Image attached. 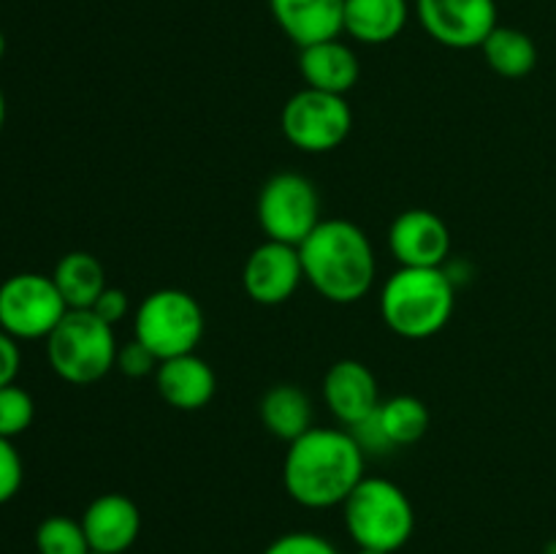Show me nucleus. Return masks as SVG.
Wrapping results in <instances>:
<instances>
[{
  "instance_id": "obj_1",
  "label": "nucleus",
  "mask_w": 556,
  "mask_h": 554,
  "mask_svg": "<svg viewBox=\"0 0 556 554\" xmlns=\"http://www.w3.org/2000/svg\"><path fill=\"white\" fill-rule=\"evenodd\" d=\"M367 454L351 429L313 427L288 443L282 462V483L293 503L304 508H334L364 478Z\"/></svg>"
},
{
  "instance_id": "obj_2",
  "label": "nucleus",
  "mask_w": 556,
  "mask_h": 554,
  "mask_svg": "<svg viewBox=\"0 0 556 554\" xmlns=\"http://www.w3.org/2000/svg\"><path fill=\"white\" fill-rule=\"evenodd\" d=\"M304 280L334 304L364 299L378 275V259L362 226L342 217H329L299 244Z\"/></svg>"
},
{
  "instance_id": "obj_3",
  "label": "nucleus",
  "mask_w": 556,
  "mask_h": 554,
  "mask_svg": "<svg viewBox=\"0 0 556 554\" xmlns=\"http://www.w3.org/2000/svg\"><path fill=\"white\" fill-rule=\"evenodd\" d=\"M454 307V280L443 266H400L380 291L386 326L407 340H427L443 331Z\"/></svg>"
},
{
  "instance_id": "obj_4",
  "label": "nucleus",
  "mask_w": 556,
  "mask_h": 554,
  "mask_svg": "<svg viewBox=\"0 0 556 554\" xmlns=\"http://www.w3.org/2000/svg\"><path fill=\"white\" fill-rule=\"evenodd\" d=\"M348 536L358 549L400 552L416 530V508L402 487L389 478L364 476L342 503Z\"/></svg>"
},
{
  "instance_id": "obj_5",
  "label": "nucleus",
  "mask_w": 556,
  "mask_h": 554,
  "mask_svg": "<svg viewBox=\"0 0 556 554\" xmlns=\"http://www.w3.org/2000/svg\"><path fill=\"white\" fill-rule=\"evenodd\" d=\"M114 326L98 318L92 310H68L52 335L47 337V358L58 378L74 386L101 380L117 362Z\"/></svg>"
},
{
  "instance_id": "obj_6",
  "label": "nucleus",
  "mask_w": 556,
  "mask_h": 554,
  "mask_svg": "<svg viewBox=\"0 0 556 554\" xmlns=\"http://www.w3.org/2000/svg\"><path fill=\"white\" fill-rule=\"evenodd\" d=\"M134 337L150 348L157 362L195 353L204 337V310L193 293L179 288L152 291L136 307Z\"/></svg>"
},
{
  "instance_id": "obj_7",
  "label": "nucleus",
  "mask_w": 556,
  "mask_h": 554,
  "mask_svg": "<svg viewBox=\"0 0 556 554\" xmlns=\"http://www.w3.org/2000/svg\"><path fill=\"white\" fill-rule=\"evenodd\" d=\"M255 215L266 239L296 244V248L324 221L318 188L313 179L296 172H280L266 179L258 193Z\"/></svg>"
},
{
  "instance_id": "obj_8",
  "label": "nucleus",
  "mask_w": 556,
  "mask_h": 554,
  "mask_svg": "<svg viewBox=\"0 0 556 554\" xmlns=\"http://www.w3.org/2000/svg\"><path fill=\"white\" fill-rule=\"evenodd\" d=\"M280 128L296 150L313 152V155L331 152L351 134V103L345 101V96L304 87V90L293 92L282 106Z\"/></svg>"
},
{
  "instance_id": "obj_9",
  "label": "nucleus",
  "mask_w": 556,
  "mask_h": 554,
  "mask_svg": "<svg viewBox=\"0 0 556 554\" xmlns=\"http://www.w3.org/2000/svg\"><path fill=\"white\" fill-rule=\"evenodd\" d=\"M68 313L52 275L20 272L0 286V329L14 340H41Z\"/></svg>"
},
{
  "instance_id": "obj_10",
  "label": "nucleus",
  "mask_w": 556,
  "mask_h": 554,
  "mask_svg": "<svg viewBox=\"0 0 556 554\" xmlns=\"http://www.w3.org/2000/svg\"><path fill=\"white\" fill-rule=\"evenodd\" d=\"M424 30L448 49H476L500 25L497 0H416Z\"/></svg>"
},
{
  "instance_id": "obj_11",
  "label": "nucleus",
  "mask_w": 556,
  "mask_h": 554,
  "mask_svg": "<svg viewBox=\"0 0 556 554\" xmlns=\"http://www.w3.org/2000/svg\"><path fill=\"white\" fill-rule=\"evenodd\" d=\"M304 269L296 244L266 239L244 261L242 286L255 304L275 307L288 302L302 286Z\"/></svg>"
},
{
  "instance_id": "obj_12",
  "label": "nucleus",
  "mask_w": 556,
  "mask_h": 554,
  "mask_svg": "<svg viewBox=\"0 0 556 554\" xmlns=\"http://www.w3.org/2000/svg\"><path fill=\"white\" fill-rule=\"evenodd\" d=\"M324 400L331 416L345 429L367 421L383 402L372 369L358 358H340L331 364L324 378Z\"/></svg>"
},
{
  "instance_id": "obj_13",
  "label": "nucleus",
  "mask_w": 556,
  "mask_h": 554,
  "mask_svg": "<svg viewBox=\"0 0 556 554\" xmlns=\"http://www.w3.org/2000/svg\"><path fill=\"white\" fill-rule=\"evenodd\" d=\"M389 248L400 266H443L451 253V231L432 210H405L389 228Z\"/></svg>"
},
{
  "instance_id": "obj_14",
  "label": "nucleus",
  "mask_w": 556,
  "mask_h": 554,
  "mask_svg": "<svg viewBox=\"0 0 556 554\" xmlns=\"http://www.w3.org/2000/svg\"><path fill=\"white\" fill-rule=\"evenodd\" d=\"M79 521L85 527L90 552L98 554H125L141 532L139 505L119 492L98 494Z\"/></svg>"
},
{
  "instance_id": "obj_15",
  "label": "nucleus",
  "mask_w": 556,
  "mask_h": 554,
  "mask_svg": "<svg viewBox=\"0 0 556 554\" xmlns=\"http://www.w3.org/2000/svg\"><path fill=\"white\" fill-rule=\"evenodd\" d=\"M269 11L299 49L345 33V0H269Z\"/></svg>"
},
{
  "instance_id": "obj_16",
  "label": "nucleus",
  "mask_w": 556,
  "mask_h": 554,
  "mask_svg": "<svg viewBox=\"0 0 556 554\" xmlns=\"http://www.w3.org/2000/svg\"><path fill=\"white\" fill-rule=\"evenodd\" d=\"M155 386L163 402L177 411H201L217 391L215 369L195 353L166 358L155 369Z\"/></svg>"
},
{
  "instance_id": "obj_17",
  "label": "nucleus",
  "mask_w": 556,
  "mask_h": 554,
  "mask_svg": "<svg viewBox=\"0 0 556 554\" xmlns=\"http://www.w3.org/2000/svg\"><path fill=\"white\" fill-rule=\"evenodd\" d=\"M299 71H302L307 87L320 92H334V96L351 92L362 76L356 52L340 38L299 49Z\"/></svg>"
},
{
  "instance_id": "obj_18",
  "label": "nucleus",
  "mask_w": 556,
  "mask_h": 554,
  "mask_svg": "<svg viewBox=\"0 0 556 554\" xmlns=\"http://www.w3.org/2000/svg\"><path fill=\"white\" fill-rule=\"evenodd\" d=\"M407 0H345V33L358 43L380 47L405 30Z\"/></svg>"
},
{
  "instance_id": "obj_19",
  "label": "nucleus",
  "mask_w": 556,
  "mask_h": 554,
  "mask_svg": "<svg viewBox=\"0 0 556 554\" xmlns=\"http://www.w3.org/2000/svg\"><path fill=\"white\" fill-rule=\"evenodd\" d=\"M261 421L269 429V435H275L277 440H286L293 443L296 438H302L307 429H313V400L307 396V391H302L293 383H277L261 396Z\"/></svg>"
},
{
  "instance_id": "obj_20",
  "label": "nucleus",
  "mask_w": 556,
  "mask_h": 554,
  "mask_svg": "<svg viewBox=\"0 0 556 554\" xmlns=\"http://www.w3.org/2000/svg\"><path fill=\"white\" fill-rule=\"evenodd\" d=\"M52 280L68 310H92L98 297L109 288L103 264L85 250L65 253L54 266Z\"/></svg>"
},
{
  "instance_id": "obj_21",
  "label": "nucleus",
  "mask_w": 556,
  "mask_h": 554,
  "mask_svg": "<svg viewBox=\"0 0 556 554\" xmlns=\"http://www.w3.org/2000/svg\"><path fill=\"white\" fill-rule=\"evenodd\" d=\"M481 52L489 68L505 79H521V76L532 74L538 65L535 41L519 27L497 25L481 43Z\"/></svg>"
},
{
  "instance_id": "obj_22",
  "label": "nucleus",
  "mask_w": 556,
  "mask_h": 554,
  "mask_svg": "<svg viewBox=\"0 0 556 554\" xmlns=\"http://www.w3.org/2000/svg\"><path fill=\"white\" fill-rule=\"evenodd\" d=\"M380 429H383L386 440L391 443V449H402V445H413L427 435L429 421V407L424 405L418 396L400 394L391 396V400L380 402V407L375 411Z\"/></svg>"
},
{
  "instance_id": "obj_23",
  "label": "nucleus",
  "mask_w": 556,
  "mask_h": 554,
  "mask_svg": "<svg viewBox=\"0 0 556 554\" xmlns=\"http://www.w3.org/2000/svg\"><path fill=\"white\" fill-rule=\"evenodd\" d=\"M38 554H90L85 527L71 516H47L36 530Z\"/></svg>"
},
{
  "instance_id": "obj_24",
  "label": "nucleus",
  "mask_w": 556,
  "mask_h": 554,
  "mask_svg": "<svg viewBox=\"0 0 556 554\" xmlns=\"http://www.w3.org/2000/svg\"><path fill=\"white\" fill-rule=\"evenodd\" d=\"M36 418V402L20 386L9 383L0 389V438L14 440Z\"/></svg>"
},
{
  "instance_id": "obj_25",
  "label": "nucleus",
  "mask_w": 556,
  "mask_h": 554,
  "mask_svg": "<svg viewBox=\"0 0 556 554\" xmlns=\"http://www.w3.org/2000/svg\"><path fill=\"white\" fill-rule=\"evenodd\" d=\"M264 554H340V549L318 532H286L275 538Z\"/></svg>"
},
{
  "instance_id": "obj_26",
  "label": "nucleus",
  "mask_w": 556,
  "mask_h": 554,
  "mask_svg": "<svg viewBox=\"0 0 556 554\" xmlns=\"http://www.w3.org/2000/svg\"><path fill=\"white\" fill-rule=\"evenodd\" d=\"M157 364L161 362L152 356L150 348H144L134 337L128 345L117 348V362H114V367H117L125 378H147V375H155Z\"/></svg>"
},
{
  "instance_id": "obj_27",
  "label": "nucleus",
  "mask_w": 556,
  "mask_h": 554,
  "mask_svg": "<svg viewBox=\"0 0 556 554\" xmlns=\"http://www.w3.org/2000/svg\"><path fill=\"white\" fill-rule=\"evenodd\" d=\"M22 487V459L9 438H0V505L9 503Z\"/></svg>"
},
{
  "instance_id": "obj_28",
  "label": "nucleus",
  "mask_w": 556,
  "mask_h": 554,
  "mask_svg": "<svg viewBox=\"0 0 556 554\" xmlns=\"http://www.w3.org/2000/svg\"><path fill=\"white\" fill-rule=\"evenodd\" d=\"M92 313H96L101 320H106L109 326H117L119 320L128 318V313H130L128 293H125L123 288L109 286L106 291L98 297V302L92 304Z\"/></svg>"
},
{
  "instance_id": "obj_29",
  "label": "nucleus",
  "mask_w": 556,
  "mask_h": 554,
  "mask_svg": "<svg viewBox=\"0 0 556 554\" xmlns=\"http://www.w3.org/2000/svg\"><path fill=\"white\" fill-rule=\"evenodd\" d=\"M20 364H22L20 345H16L14 337L5 335V331L0 329V389L14 383L16 373H20Z\"/></svg>"
},
{
  "instance_id": "obj_30",
  "label": "nucleus",
  "mask_w": 556,
  "mask_h": 554,
  "mask_svg": "<svg viewBox=\"0 0 556 554\" xmlns=\"http://www.w3.org/2000/svg\"><path fill=\"white\" fill-rule=\"evenodd\" d=\"M3 123H5V98H3V90H0V130H3Z\"/></svg>"
},
{
  "instance_id": "obj_31",
  "label": "nucleus",
  "mask_w": 556,
  "mask_h": 554,
  "mask_svg": "<svg viewBox=\"0 0 556 554\" xmlns=\"http://www.w3.org/2000/svg\"><path fill=\"white\" fill-rule=\"evenodd\" d=\"M356 554H389V552H380V549H358Z\"/></svg>"
},
{
  "instance_id": "obj_32",
  "label": "nucleus",
  "mask_w": 556,
  "mask_h": 554,
  "mask_svg": "<svg viewBox=\"0 0 556 554\" xmlns=\"http://www.w3.org/2000/svg\"><path fill=\"white\" fill-rule=\"evenodd\" d=\"M3 52H5V36L3 30H0V60H3Z\"/></svg>"
},
{
  "instance_id": "obj_33",
  "label": "nucleus",
  "mask_w": 556,
  "mask_h": 554,
  "mask_svg": "<svg viewBox=\"0 0 556 554\" xmlns=\"http://www.w3.org/2000/svg\"><path fill=\"white\" fill-rule=\"evenodd\" d=\"M90 554H98V552H90Z\"/></svg>"
}]
</instances>
